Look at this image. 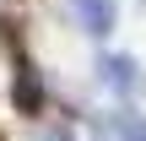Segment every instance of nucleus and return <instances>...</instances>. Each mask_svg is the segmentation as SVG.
Returning <instances> with one entry per match:
<instances>
[{
  "mask_svg": "<svg viewBox=\"0 0 146 141\" xmlns=\"http://www.w3.org/2000/svg\"><path fill=\"white\" fill-rule=\"evenodd\" d=\"M11 109H16L27 125L49 120V76L38 71L33 54H16V60H11Z\"/></svg>",
  "mask_w": 146,
  "mask_h": 141,
  "instance_id": "obj_1",
  "label": "nucleus"
},
{
  "mask_svg": "<svg viewBox=\"0 0 146 141\" xmlns=\"http://www.w3.org/2000/svg\"><path fill=\"white\" fill-rule=\"evenodd\" d=\"M98 87L114 98V103H135L146 92V71L135 54H125V49H103L98 54Z\"/></svg>",
  "mask_w": 146,
  "mask_h": 141,
  "instance_id": "obj_2",
  "label": "nucleus"
},
{
  "mask_svg": "<svg viewBox=\"0 0 146 141\" xmlns=\"http://www.w3.org/2000/svg\"><path fill=\"white\" fill-rule=\"evenodd\" d=\"M65 5H70L76 27H81L87 38H98V43L119 27V0H65Z\"/></svg>",
  "mask_w": 146,
  "mask_h": 141,
  "instance_id": "obj_3",
  "label": "nucleus"
},
{
  "mask_svg": "<svg viewBox=\"0 0 146 141\" xmlns=\"http://www.w3.org/2000/svg\"><path fill=\"white\" fill-rule=\"evenodd\" d=\"M0 49L16 60V54H27V43H22V16L16 11H0Z\"/></svg>",
  "mask_w": 146,
  "mask_h": 141,
  "instance_id": "obj_4",
  "label": "nucleus"
},
{
  "mask_svg": "<svg viewBox=\"0 0 146 141\" xmlns=\"http://www.w3.org/2000/svg\"><path fill=\"white\" fill-rule=\"evenodd\" d=\"M33 141H76V130H70V120H60L54 130H38Z\"/></svg>",
  "mask_w": 146,
  "mask_h": 141,
  "instance_id": "obj_5",
  "label": "nucleus"
},
{
  "mask_svg": "<svg viewBox=\"0 0 146 141\" xmlns=\"http://www.w3.org/2000/svg\"><path fill=\"white\" fill-rule=\"evenodd\" d=\"M0 141H5V136H0Z\"/></svg>",
  "mask_w": 146,
  "mask_h": 141,
  "instance_id": "obj_6",
  "label": "nucleus"
}]
</instances>
